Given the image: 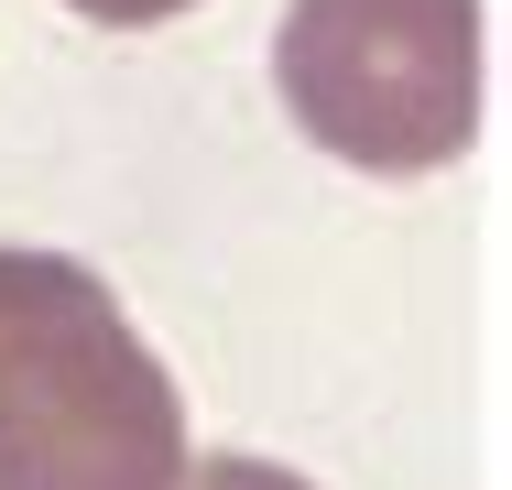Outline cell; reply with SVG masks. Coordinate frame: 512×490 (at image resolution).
I'll return each instance as SVG.
<instances>
[{
    "mask_svg": "<svg viewBox=\"0 0 512 490\" xmlns=\"http://www.w3.org/2000/svg\"><path fill=\"white\" fill-rule=\"evenodd\" d=\"M186 392L66 251H0V490H186Z\"/></svg>",
    "mask_w": 512,
    "mask_h": 490,
    "instance_id": "6da1fadb",
    "label": "cell"
},
{
    "mask_svg": "<svg viewBox=\"0 0 512 490\" xmlns=\"http://www.w3.org/2000/svg\"><path fill=\"white\" fill-rule=\"evenodd\" d=\"M273 88L316 153L360 175H436L480 142V0H295Z\"/></svg>",
    "mask_w": 512,
    "mask_h": 490,
    "instance_id": "7a4b0ae2",
    "label": "cell"
},
{
    "mask_svg": "<svg viewBox=\"0 0 512 490\" xmlns=\"http://www.w3.org/2000/svg\"><path fill=\"white\" fill-rule=\"evenodd\" d=\"M186 490H306L295 469H273V458H197Z\"/></svg>",
    "mask_w": 512,
    "mask_h": 490,
    "instance_id": "3957f363",
    "label": "cell"
},
{
    "mask_svg": "<svg viewBox=\"0 0 512 490\" xmlns=\"http://www.w3.org/2000/svg\"><path fill=\"white\" fill-rule=\"evenodd\" d=\"M66 11H88L109 33H142V22H175V11H197V0H66Z\"/></svg>",
    "mask_w": 512,
    "mask_h": 490,
    "instance_id": "277c9868",
    "label": "cell"
}]
</instances>
